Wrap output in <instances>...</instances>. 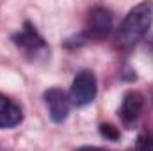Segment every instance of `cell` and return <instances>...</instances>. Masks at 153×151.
<instances>
[{
	"mask_svg": "<svg viewBox=\"0 0 153 151\" xmlns=\"http://www.w3.org/2000/svg\"><path fill=\"white\" fill-rule=\"evenodd\" d=\"M14 43H16L18 48H22V50L27 52V53H36L38 50L45 48L43 38L38 34L36 27H34L32 23H29V21H27V23L23 25V29L14 36Z\"/></svg>",
	"mask_w": 153,
	"mask_h": 151,
	"instance_id": "5b68a950",
	"label": "cell"
},
{
	"mask_svg": "<svg viewBox=\"0 0 153 151\" xmlns=\"http://www.w3.org/2000/svg\"><path fill=\"white\" fill-rule=\"evenodd\" d=\"M135 151H153V135L141 133L135 141Z\"/></svg>",
	"mask_w": 153,
	"mask_h": 151,
	"instance_id": "ba28073f",
	"label": "cell"
},
{
	"mask_svg": "<svg viewBox=\"0 0 153 151\" xmlns=\"http://www.w3.org/2000/svg\"><path fill=\"white\" fill-rule=\"evenodd\" d=\"M76 151H105V150H102V148H94V146H84V148H80V150H76Z\"/></svg>",
	"mask_w": 153,
	"mask_h": 151,
	"instance_id": "30bf717a",
	"label": "cell"
},
{
	"mask_svg": "<svg viewBox=\"0 0 153 151\" xmlns=\"http://www.w3.org/2000/svg\"><path fill=\"white\" fill-rule=\"evenodd\" d=\"M23 119V112L16 101L0 94V128H13L20 124Z\"/></svg>",
	"mask_w": 153,
	"mask_h": 151,
	"instance_id": "8992f818",
	"label": "cell"
},
{
	"mask_svg": "<svg viewBox=\"0 0 153 151\" xmlns=\"http://www.w3.org/2000/svg\"><path fill=\"white\" fill-rule=\"evenodd\" d=\"M89 14V30L94 36H107L112 29V14L103 7H94Z\"/></svg>",
	"mask_w": 153,
	"mask_h": 151,
	"instance_id": "52a82bcc",
	"label": "cell"
},
{
	"mask_svg": "<svg viewBox=\"0 0 153 151\" xmlns=\"http://www.w3.org/2000/svg\"><path fill=\"white\" fill-rule=\"evenodd\" d=\"M143 107H144V98L141 93L137 91H128L125 96H123V101H121V107H119V117L125 124H132L139 119V115L143 112Z\"/></svg>",
	"mask_w": 153,
	"mask_h": 151,
	"instance_id": "277c9868",
	"label": "cell"
},
{
	"mask_svg": "<svg viewBox=\"0 0 153 151\" xmlns=\"http://www.w3.org/2000/svg\"><path fill=\"white\" fill-rule=\"evenodd\" d=\"M96 76L93 75L91 71L84 70L73 78L71 84V91H70V101L76 105V107H84L89 105L94 98H96Z\"/></svg>",
	"mask_w": 153,
	"mask_h": 151,
	"instance_id": "7a4b0ae2",
	"label": "cell"
},
{
	"mask_svg": "<svg viewBox=\"0 0 153 151\" xmlns=\"http://www.w3.org/2000/svg\"><path fill=\"white\" fill-rule=\"evenodd\" d=\"M153 21V4L152 2H143L137 4L130 13L125 16L117 29V43L125 48L134 46L146 36L148 29L152 27Z\"/></svg>",
	"mask_w": 153,
	"mask_h": 151,
	"instance_id": "6da1fadb",
	"label": "cell"
},
{
	"mask_svg": "<svg viewBox=\"0 0 153 151\" xmlns=\"http://www.w3.org/2000/svg\"><path fill=\"white\" fill-rule=\"evenodd\" d=\"M100 133H102V137H105L109 141H117L119 139V130L116 126H112V124H102L100 126Z\"/></svg>",
	"mask_w": 153,
	"mask_h": 151,
	"instance_id": "9c48e42d",
	"label": "cell"
},
{
	"mask_svg": "<svg viewBox=\"0 0 153 151\" xmlns=\"http://www.w3.org/2000/svg\"><path fill=\"white\" fill-rule=\"evenodd\" d=\"M45 103L53 123H62L70 114V98L62 89L52 87L45 91Z\"/></svg>",
	"mask_w": 153,
	"mask_h": 151,
	"instance_id": "3957f363",
	"label": "cell"
}]
</instances>
